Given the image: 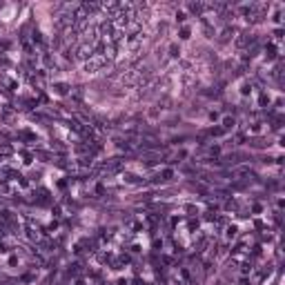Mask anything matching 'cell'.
<instances>
[{
  "label": "cell",
  "instance_id": "6da1fadb",
  "mask_svg": "<svg viewBox=\"0 0 285 285\" xmlns=\"http://www.w3.org/2000/svg\"><path fill=\"white\" fill-rule=\"evenodd\" d=\"M105 62H107V56H103V58H100V56H98V58L94 56V58H89L87 62H85V71H87V74H94V71H98Z\"/></svg>",
  "mask_w": 285,
  "mask_h": 285
},
{
  "label": "cell",
  "instance_id": "277c9868",
  "mask_svg": "<svg viewBox=\"0 0 285 285\" xmlns=\"http://www.w3.org/2000/svg\"><path fill=\"white\" fill-rule=\"evenodd\" d=\"M172 176H174V169H169V167H167V169H163V178H165V181H169Z\"/></svg>",
  "mask_w": 285,
  "mask_h": 285
},
{
  "label": "cell",
  "instance_id": "5b68a950",
  "mask_svg": "<svg viewBox=\"0 0 285 285\" xmlns=\"http://www.w3.org/2000/svg\"><path fill=\"white\" fill-rule=\"evenodd\" d=\"M236 236V227H227V238H234Z\"/></svg>",
  "mask_w": 285,
  "mask_h": 285
},
{
  "label": "cell",
  "instance_id": "7a4b0ae2",
  "mask_svg": "<svg viewBox=\"0 0 285 285\" xmlns=\"http://www.w3.org/2000/svg\"><path fill=\"white\" fill-rule=\"evenodd\" d=\"M78 58H83V60H89V58H94V45H83L80 49H78Z\"/></svg>",
  "mask_w": 285,
  "mask_h": 285
},
{
  "label": "cell",
  "instance_id": "3957f363",
  "mask_svg": "<svg viewBox=\"0 0 285 285\" xmlns=\"http://www.w3.org/2000/svg\"><path fill=\"white\" fill-rule=\"evenodd\" d=\"M223 127H225V129H230V127H234V118L225 116V118H223Z\"/></svg>",
  "mask_w": 285,
  "mask_h": 285
}]
</instances>
